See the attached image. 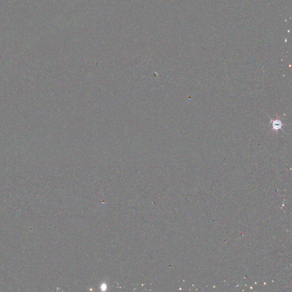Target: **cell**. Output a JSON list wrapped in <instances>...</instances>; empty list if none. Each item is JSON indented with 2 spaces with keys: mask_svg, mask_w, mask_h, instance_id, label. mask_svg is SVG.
I'll return each instance as SVG.
<instances>
[{
  "mask_svg": "<svg viewBox=\"0 0 292 292\" xmlns=\"http://www.w3.org/2000/svg\"><path fill=\"white\" fill-rule=\"evenodd\" d=\"M282 127V123L279 120H276L273 122V129L279 130Z\"/></svg>",
  "mask_w": 292,
  "mask_h": 292,
  "instance_id": "6da1fadb",
  "label": "cell"
}]
</instances>
